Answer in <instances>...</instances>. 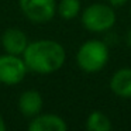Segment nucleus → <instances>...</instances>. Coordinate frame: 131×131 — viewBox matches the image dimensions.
<instances>
[{
  "instance_id": "obj_1",
  "label": "nucleus",
  "mask_w": 131,
  "mask_h": 131,
  "mask_svg": "<svg viewBox=\"0 0 131 131\" xmlns=\"http://www.w3.org/2000/svg\"><path fill=\"white\" fill-rule=\"evenodd\" d=\"M21 57L28 71L38 75H49L63 66L66 61V51L58 41L37 40L28 42Z\"/></svg>"
},
{
  "instance_id": "obj_2",
  "label": "nucleus",
  "mask_w": 131,
  "mask_h": 131,
  "mask_svg": "<svg viewBox=\"0 0 131 131\" xmlns=\"http://www.w3.org/2000/svg\"><path fill=\"white\" fill-rule=\"evenodd\" d=\"M110 52L106 42L100 40H88L76 52V63L83 72L94 73L107 65Z\"/></svg>"
},
{
  "instance_id": "obj_3",
  "label": "nucleus",
  "mask_w": 131,
  "mask_h": 131,
  "mask_svg": "<svg viewBox=\"0 0 131 131\" xmlns=\"http://www.w3.org/2000/svg\"><path fill=\"white\" fill-rule=\"evenodd\" d=\"M116 20L117 16L114 7H111L108 3L89 4L80 16L82 26L89 32H94V34L110 31L116 24Z\"/></svg>"
},
{
  "instance_id": "obj_4",
  "label": "nucleus",
  "mask_w": 131,
  "mask_h": 131,
  "mask_svg": "<svg viewBox=\"0 0 131 131\" xmlns=\"http://www.w3.org/2000/svg\"><path fill=\"white\" fill-rule=\"evenodd\" d=\"M27 68L23 57L13 54L0 55V83L7 86L18 85L27 76Z\"/></svg>"
},
{
  "instance_id": "obj_5",
  "label": "nucleus",
  "mask_w": 131,
  "mask_h": 131,
  "mask_svg": "<svg viewBox=\"0 0 131 131\" xmlns=\"http://www.w3.org/2000/svg\"><path fill=\"white\" fill-rule=\"evenodd\" d=\"M20 10L31 23L44 24L57 14V0H18Z\"/></svg>"
},
{
  "instance_id": "obj_6",
  "label": "nucleus",
  "mask_w": 131,
  "mask_h": 131,
  "mask_svg": "<svg viewBox=\"0 0 131 131\" xmlns=\"http://www.w3.org/2000/svg\"><path fill=\"white\" fill-rule=\"evenodd\" d=\"M0 44L3 47L4 52L21 57L28 45V38H27L26 32L21 31L20 28L12 27V28H7L3 31V34L0 37Z\"/></svg>"
},
{
  "instance_id": "obj_7",
  "label": "nucleus",
  "mask_w": 131,
  "mask_h": 131,
  "mask_svg": "<svg viewBox=\"0 0 131 131\" xmlns=\"http://www.w3.org/2000/svg\"><path fill=\"white\" fill-rule=\"evenodd\" d=\"M28 130L30 131H66L68 130V124L58 114L40 113L31 118V121L28 124Z\"/></svg>"
},
{
  "instance_id": "obj_8",
  "label": "nucleus",
  "mask_w": 131,
  "mask_h": 131,
  "mask_svg": "<svg viewBox=\"0 0 131 131\" xmlns=\"http://www.w3.org/2000/svg\"><path fill=\"white\" fill-rule=\"evenodd\" d=\"M44 106V100L40 92L37 90H26L20 94L18 97V110L23 116L26 117H35L37 114L41 113Z\"/></svg>"
},
{
  "instance_id": "obj_9",
  "label": "nucleus",
  "mask_w": 131,
  "mask_h": 131,
  "mask_svg": "<svg viewBox=\"0 0 131 131\" xmlns=\"http://www.w3.org/2000/svg\"><path fill=\"white\" fill-rule=\"evenodd\" d=\"M110 90L120 99H131V68H121L110 78Z\"/></svg>"
},
{
  "instance_id": "obj_10",
  "label": "nucleus",
  "mask_w": 131,
  "mask_h": 131,
  "mask_svg": "<svg viewBox=\"0 0 131 131\" xmlns=\"http://www.w3.org/2000/svg\"><path fill=\"white\" fill-rule=\"evenodd\" d=\"M86 128L89 131H110L113 128V124L104 113L92 111L86 118Z\"/></svg>"
},
{
  "instance_id": "obj_11",
  "label": "nucleus",
  "mask_w": 131,
  "mask_h": 131,
  "mask_svg": "<svg viewBox=\"0 0 131 131\" xmlns=\"http://www.w3.org/2000/svg\"><path fill=\"white\" fill-rule=\"evenodd\" d=\"M82 3L80 0H59L57 4V13L63 20H73L79 16Z\"/></svg>"
},
{
  "instance_id": "obj_12",
  "label": "nucleus",
  "mask_w": 131,
  "mask_h": 131,
  "mask_svg": "<svg viewBox=\"0 0 131 131\" xmlns=\"http://www.w3.org/2000/svg\"><path fill=\"white\" fill-rule=\"evenodd\" d=\"M107 2L111 7H121L128 3V0H107Z\"/></svg>"
},
{
  "instance_id": "obj_13",
  "label": "nucleus",
  "mask_w": 131,
  "mask_h": 131,
  "mask_svg": "<svg viewBox=\"0 0 131 131\" xmlns=\"http://www.w3.org/2000/svg\"><path fill=\"white\" fill-rule=\"evenodd\" d=\"M125 44L128 48H131V28H128L127 34H125Z\"/></svg>"
},
{
  "instance_id": "obj_14",
  "label": "nucleus",
  "mask_w": 131,
  "mask_h": 131,
  "mask_svg": "<svg viewBox=\"0 0 131 131\" xmlns=\"http://www.w3.org/2000/svg\"><path fill=\"white\" fill-rule=\"evenodd\" d=\"M7 130V125H6V121H4L3 116L0 114V131H6Z\"/></svg>"
},
{
  "instance_id": "obj_15",
  "label": "nucleus",
  "mask_w": 131,
  "mask_h": 131,
  "mask_svg": "<svg viewBox=\"0 0 131 131\" xmlns=\"http://www.w3.org/2000/svg\"><path fill=\"white\" fill-rule=\"evenodd\" d=\"M130 13H131V9H130Z\"/></svg>"
}]
</instances>
